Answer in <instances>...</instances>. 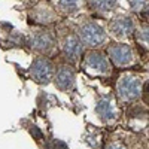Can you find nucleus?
Here are the masks:
<instances>
[{
  "label": "nucleus",
  "mask_w": 149,
  "mask_h": 149,
  "mask_svg": "<svg viewBox=\"0 0 149 149\" xmlns=\"http://www.w3.org/2000/svg\"><path fill=\"white\" fill-rule=\"evenodd\" d=\"M142 88L143 85L140 82V79L137 76H134V74H125V76H122L118 82V95L122 98V100H134V98H137L142 93Z\"/></svg>",
  "instance_id": "obj_1"
},
{
  "label": "nucleus",
  "mask_w": 149,
  "mask_h": 149,
  "mask_svg": "<svg viewBox=\"0 0 149 149\" xmlns=\"http://www.w3.org/2000/svg\"><path fill=\"white\" fill-rule=\"evenodd\" d=\"M81 40L88 46H98L104 42V31L95 22H86L79 29Z\"/></svg>",
  "instance_id": "obj_2"
},
{
  "label": "nucleus",
  "mask_w": 149,
  "mask_h": 149,
  "mask_svg": "<svg viewBox=\"0 0 149 149\" xmlns=\"http://www.w3.org/2000/svg\"><path fill=\"white\" fill-rule=\"evenodd\" d=\"M54 74V66L52 63L45 57H39L33 61L31 66V76L39 84H48Z\"/></svg>",
  "instance_id": "obj_3"
},
{
  "label": "nucleus",
  "mask_w": 149,
  "mask_h": 149,
  "mask_svg": "<svg viewBox=\"0 0 149 149\" xmlns=\"http://www.w3.org/2000/svg\"><path fill=\"white\" fill-rule=\"evenodd\" d=\"M84 67L95 74H107L110 72V64L107 58L100 52H90L84 60Z\"/></svg>",
  "instance_id": "obj_4"
},
{
  "label": "nucleus",
  "mask_w": 149,
  "mask_h": 149,
  "mask_svg": "<svg viewBox=\"0 0 149 149\" xmlns=\"http://www.w3.org/2000/svg\"><path fill=\"white\" fill-rule=\"evenodd\" d=\"M109 57L119 67H125L133 63V52L127 45H121V43L112 45L109 48Z\"/></svg>",
  "instance_id": "obj_5"
},
{
  "label": "nucleus",
  "mask_w": 149,
  "mask_h": 149,
  "mask_svg": "<svg viewBox=\"0 0 149 149\" xmlns=\"http://www.w3.org/2000/svg\"><path fill=\"white\" fill-rule=\"evenodd\" d=\"M30 45L37 49V51H48L51 49L54 45V37L51 33L48 31H34L31 34V39H30Z\"/></svg>",
  "instance_id": "obj_6"
},
{
  "label": "nucleus",
  "mask_w": 149,
  "mask_h": 149,
  "mask_svg": "<svg viewBox=\"0 0 149 149\" xmlns=\"http://www.w3.org/2000/svg\"><path fill=\"white\" fill-rule=\"evenodd\" d=\"M74 84V73L70 67H60L57 74H55V85L58 86L60 90H63V91H67L70 90L72 86Z\"/></svg>",
  "instance_id": "obj_7"
},
{
  "label": "nucleus",
  "mask_w": 149,
  "mask_h": 149,
  "mask_svg": "<svg viewBox=\"0 0 149 149\" xmlns=\"http://www.w3.org/2000/svg\"><path fill=\"white\" fill-rule=\"evenodd\" d=\"M133 21L127 17H119V18H115L113 21L110 22V31L113 33L115 36H119V37H124V36H128L133 33Z\"/></svg>",
  "instance_id": "obj_8"
},
{
  "label": "nucleus",
  "mask_w": 149,
  "mask_h": 149,
  "mask_svg": "<svg viewBox=\"0 0 149 149\" xmlns=\"http://www.w3.org/2000/svg\"><path fill=\"white\" fill-rule=\"evenodd\" d=\"M63 51L70 60H76L82 52V45L76 36H67L63 42Z\"/></svg>",
  "instance_id": "obj_9"
},
{
  "label": "nucleus",
  "mask_w": 149,
  "mask_h": 149,
  "mask_svg": "<svg viewBox=\"0 0 149 149\" xmlns=\"http://www.w3.org/2000/svg\"><path fill=\"white\" fill-rule=\"evenodd\" d=\"M95 110H97L98 116H100L102 119H104V121H112V119L116 118L115 106H113V103H112L109 98H102V100L97 103Z\"/></svg>",
  "instance_id": "obj_10"
},
{
  "label": "nucleus",
  "mask_w": 149,
  "mask_h": 149,
  "mask_svg": "<svg viewBox=\"0 0 149 149\" xmlns=\"http://www.w3.org/2000/svg\"><path fill=\"white\" fill-rule=\"evenodd\" d=\"M57 5L63 12L72 14V12H76L82 6V0H57Z\"/></svg>",
  "instance_id": "obj_11"
},
{
  "label": "nucleus",
  "mask_w": 149,
  "mask_h": 149,
  "mask_svg": "<svg viewBox=\"0 0 149 149\" xmlns=\"http://www.w3.org/2000/svg\"><path fill=\"white\" fill-rule=\"evenodd\" d=\"M34 18L39 21V22H51L54 19V14L51 12L49 8H37L36 14H34Z\"/></svg>",
  "instance_id": "obj_12"
},
{
  "label": "nucleus",
  "mask_w": 149,
  "mask_h": 149,
  "mask_svg": "<svg viewBox=\"0 0 149 149\" xmlns=\"http://www.w3.org/2000/svg\"><path fill=\"white\" fill-rule=\"evenodd\" d=\"M91 5L100 10H112L116 6V0H90Z\"/></svg>",
  "instance_id": "obj_13"
},
{
  "label": "nucleus",
  "mask_w": 149,
  "mask_h": 149,
  "mask_svg": "<svg viewBox=\"0 0 149 149\" xmlns=\"http://www.w3.org/2000/svg\"><path fill=\"white\" fill-rule=\"evenodd\" d=\"M130 6L134 9V10H142L146 8V5L149 3V0H128Z\"/></svg>",
  "instance_id": "obj_14"
},
{
  "label": "nucleus",
  "mask_w": 149,
  "mask_h": 149,
  "mask_svg": "<svg viewBox=\"0 0 149 149\" xmlns=\"http://www.w3.org/2000/svg\"><path fill=\"white\" fill-rule=\"evenodd\" d=\"M137 37H139V40L149 45V27H142L137 33Z\"/></svg>",
  "instance_id": "obj_15"
},
{
  "label": "nucleus",
  "mask_w": 149,
  "mask_h": 149,
  "mask_svg": "<svg viewBox=\"0 0 149 149\" xmlns=\"http://www.w3.org/2000/svg\"><path fill=\"white\" fill-rule=\"evenodd\" d=\"M142 97H143V100L145 103L149 104V81H146L143 84V88H142Z\"/></svg>",
  "instance_id": "obj_16"
},
{
  "label": "nucleus",
  "mask_w": 149,
  "mask_h": 149,
  "mask_svg": "<svg viewBox=\"0 0 149 149\" xmlns=\"http://www.w3.org/2000/svg\"><path fill=\"white\" fill-rule=\"evenodd\" d=\"M30 133L34 136L36 139H42V133H40V130L37 128V127H31V130H30Z\"/></svg>",
  "instance_id": "obj_17"
},
{
  "label": "nucleus",
  "mask_w": 149,
  "mask_h": 149,
  "mask_svg": "<svg viewBox=\"0 0 149 149\" xmlns=\"http://www.w3.org/2000/svg\"><path fill=\"white\" fill-rule=\"evenodd\" d=\"M106 149H125L122 145H119V143H110V145H107L106 146Z\"/></svg>",
  "instance_id": "obj_18"
},
{
  "label": "nucleus",
  "mask_w": 149,
  "mask_h": 149,
  "mask_svg": "<svg viewBox=\"0 0 149 149\" xmlns=\"http://www.w3.org/2000/svg\"><path fill=\"white\" fill-rule=\"evenodd\" d=\"M55 148H57V149H67L66 143H63V142H57V143H55Z\"/></svg>",
  "instance_id": "obj_19"
}]
</instances>
